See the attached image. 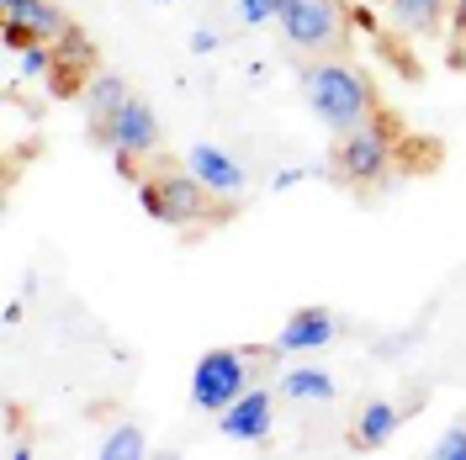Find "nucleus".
Instances as JSON below:
<instances>
[{
  "label": "nucleus",
  "mask_w": 466,
  "mask_h": 460,
  "mask_svg": "<svg viewBox=\"0 0 466 460\" xmlns=\"http://www.w3.org/2000/svg\"><path fill=\"white\" fill-rule=\"evenodd\" d=\"M302 95H308L313 116H319L329 133H355L360 122L377 116V90H371V80L355 64H345V58L313 64L302 75Z\"/></svg>",
  "instance_id": "obj_1"
},
{
  "label": "nucleus",
  "mask_w": 466,
  "mask_h": 460,
  "mask_svg": "<svg viewBox=\"0 0 466 460\" xmlns=\"http://www.w3.org/2000/svg\"><path fill=\"white\" fill-rule=\"evenodd\" d=\"M276 27L291 48H308V54H323V48H339L350 32V11L339 0H276Z\"/></svg>",
  "instance_id": "obj_2"
},
{
  "label": "nucleus",
  "mask_w": 466,
  "mask_h": 460,
  "mask_svg": "<svg viewBox=\"0 0 466 460\" xmlns=\"http://www.w3.org/2000/svg\"><path fill=\"white\" fill-rule=\"evenodd\" d=\"M392 154H398L392 127L371 116V122H360L355 133H339L334 165H339V175H345L350 185H377V180H387V170H392Z\"/></svg>",
  "instance_id": "obj_3"
},
{
  "label": "nucleus",
  "mask_w": 466,
  "mask_h": 460,
  "mask_svg": "<svg viewBox=\"0 0 466 460\" xmlns=\"http://www.w3.org/2000/svg\"><path fill=\"white\" fill-rule=\"evenodd\" d=\"M144 212L154 223H170V228H191L212 217V191H207L197 175H165V180H144Z\"/></svg>",
  "instance_id": "obj_4"
},
{
  "label": "nucleus",
  "mask_w": 466,
  "mask_h": 460,
  "mask_svg": "<svg viewBox=\"0 0 466 460\" xmlns=\"http://www.w3.org/2000/svg\"><path fill=\"white\" fill-rule=\"evenodd\" d=\"M249 392V355L238 349H207L191 371V403L202 413H223L228 403H238Z\"/></svg>",
  "instance_id": "obj_5"
},
{
  "label": "nucleus",
  "mask_w": 466,
  "mask_h": 460,
  "mask_svg": "<svg viewBox=\"0 0 466 460\" xmlns=\"http://www.w3.org/2000/svg\"><path fill=\"white\" fill-rule=\"evenodd\" d=\"M96 138L112 148L116 159H148V154L159 148V116H154L144 101L133 95V101H127V106H122V112H116L101 133H96Z\"/></svg>",
  "instance_id": "obj_6"
},
{
  "label": "nucleus",
  "mask_w": 466,
  "mask_h": 460,
  "mask_svg": "<svg viewBox=\"0 0 466 460\" xmlns=\"http://www.w3.org/2000/svg\"><path fill=\"white\" fill-rule=\"evenodd\" d=\"M218 429H223V439H233V445H265L270 429H276V397L260 392V386H249L238 403H228L218 413Z\"/></svg>",
  "instance_id": "obj_7"
},
{
  "label": "nucleus",
  "mask_w": 466,
  "mask_h": 460,
  "mask_svg": "<svg viewBox=\"0 0 466 460\" xmlns=\"http://www.w3.org/2000/svg\"><path fill=\"white\" fill-rule=\"evenodd\" d=\"M339 339V317L329 307H302L281 323L276 334V355H313V349H329Z\"/></svg>",
  "instance_id": "obj_8"
},
{
  "label": "nucleus",
  "mask_w": 466,
  "mask_h": 460,
  "mask_svg": "<svg viewBox=\"0 0 466 460\" xmlns=\"http://www.w3.org/2000/svg\"><path fill=\"white\" fill-rule=\"evenodd\" d=\"M186 170L202 180L212 196H223V202H233L238 191H244V165L233 159L228 148H218V144H197V148H186Z\"/></svg>",
  "instance_id": "obj_9"
},
{
  "label": "nucleus",
  "mask_w": 466,
  "mask_h": 460,
  "mask_svg": "<svg viewBox=\"0 0 466 460\" xmlns=\"http://www.w3.org/2000/svg\"><path fill=\"white\" fill-rule=\"evenodd\" d=\"M0 5H5V22H16L32 43H58L69 32V16L54 0H0Z\"/></svg>",
  "instance_id": "obj_10"
},
{
  "label": "nucleus",
  "mask_w": 466,
  "mask_h": 460,
  "mask_svg": "<svg viewBox=\"0 0 466 460\" xmlns=\"http://www.w3.org/2000/svg\"><path fill=\"white\" fill-rule=\"evenodd\" d=\"M387 16L408 37H435L451 22V0H387Z\"/></svg>",
  "instance_id": "obj_11"
},
{
  "label": "nucleus",
  "mask_w": 466,
  "mask_h": 460,
  "mask_svg": "<svg viewBox=\"0 0 466 460\" xmlns=\"http://www.w3.org/2000/svg\"><path fill=\"white\" fill-rule=\"evenodd\" d=\"M127 101H133V90L122 85L116 75H96V80H90V85L80 90V106H86L90 133H101V127H106V122H112V116L122 112V106H127Z\"/></svg>",
  "instance_id": "obj_12"
},
{
  "label": "nucleus",
  "mask_w": 466,
  "mask_h": 460,
  "mask_svg": "<svg viewBox=\"0 0 466 460\" xmlns=\"http://www.w3.org/2000/svg\"><path fill=\"white\" fill-rule=\"evenodd\" d=\"M398 434V407L392 403H371L355 418V450H381Z\"/></svg>",
  "instance_id": "obj_13"
},
{
  "label": "nucleus",
  "mask_w": 466,
  "mask_h": 460,
  "mask_svg": "<svg viewBox=\"0 0 466 460\" xmlns=\"http://www.w3.org/2000/svg\"><path fill=\"white\" fill-rule=\"evenodd\" d=\"M281 397H291V403H329L334 397V375L313 371V365H297V371L281 375Z\"/></svg>",
  "instance_id": "obj_14"
},
{
  "label": "nucleus",
  "mask_w": 466,
  "mask_h": 460,
  "mask_svg": "<svg viewBox=\"0 0 466 460\" xmlns=\"http://www.w3.org/2000/svg\"><path fill=\"white\" fill-rule=\"evenodd\" d=\"M96 455L101 460H144L148 445H144V434L133 429V424H122V429H112L101 445H96Z\"/></svg>",
  "instance_id": "obj_15"
},
{
  "label": "nucleus",
  "mask_w": 466,
  "mask_h": 460,
  "mask_svg": "<svg viewBox=\"0 0 466 460\" xmlns=\"http://www.w3.org/2000/svg\"><path fill=\"white\" fill-rule=\"evenodd\" d=\"M430 455L435 460H466V429H445L435 445H430Z\"/></svg>",
  "instance_id": "obj_16"
},
{
  "label": "nucleus",
  "mask_w": 466,
  "mask_h": 460,
  "mask_svg": "<svg viewBox=\"0 0 466 460\" xmlns=\"http://www.w3.org/2000/svg\"><path fill=\"white\" fill-rule=\"evenodd\" d=\"M238 22H244V27H265V22H276V0H238Z\"/></svg>",
  "instance_id": "obj_17"
},
{
  "label": "nucleus",
  "mask_w": 466,
  "mask_h": 460,
  "mask_svg": "<svg viewBox=\"0 0 466 460\" xmlns=\"http://www.w3.org/2000/svg\"><path fill=\"white\" fill-rule=\"evenodd\" d=\"M212 48H218V32H207V27L191 32V54H197V58H207Z\"/></svg>",
  "instance_id": "obj_18"
},
{
  "label": "nucleus",
  "mask_w": 466,
  "mask_h": 460,
  "mask_svg": "<svg viewBox=\"0 0 466 460\" xmlns=\"http://www.w3.org/2000/svg\"><path fill=\"white\" fill-rule=\"evenodd\" d=\"M297 180H308V170H281V175H276V191H291Z\"/></svg>",
  "instance_id": "obj_19"
},
{
  "label": "nucleus",
  "mask_w": 466,
  "mask_h": 460,
  "mask_svg": "<svg viewBox=\"0 0 466 460\" xmlns=\"http://www.w3.org/2000/svg\"><path fill=\"white\" fill-rule=\"evenodd\" d=\"M350 22H355L360 32H377V22H371V11H366V5H355V11H350Z\"/></svg>",
  "instance_id": "obj_20"
},
{
  "label": "nucleus",
  "mask_w": 466,
  "mask_h": 460,
  "mask_svg": "<svg viewBox=\"0 0 466 460\" xmlns=\"http://www.w3.org/2000/svg\"><path fill=\"white\" fill-rule=\"evenodd\" d=\"M451 22H456V32L466 37V0H451Z\"/></svg>",
  "instance_id": "obj_21"
},
{
  "label": "nucleus",
  "mask_w": 466,
  "mask_h": 460,
  "mask_svg": "<svg viewBox=\"0 0 466 460\" xmlns=\"http://www.w3.org/2000/svg\"><path fill=\"white\" fill-rule=\"evenodd\" d=\"M148 5H170V0H148Z\"/></svg>",
  "instance_id": "obj_22"
}]
</instances>
